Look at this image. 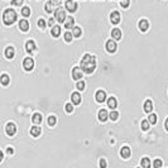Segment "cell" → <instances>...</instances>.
<instances>
[{
  "label": "cell",
  "mask_w": 168,
  "mask_h": 168,
  "mask_svg": "<svg viewBox=\"0 0 168 168\" xmlns=\"http://www.w3.org/2000/svg\"><path fill=\"white\" fill-rule=\"evenodd\" d=\"M80 67H81V70L84 71L85 73L90 75V73H92L96 68V58L91 54H85L81 60Z\"/></svg>",
  "instance_id": "cell-1"
},
{
  "label": "cell",
  "mask_w": 168,
  "mask_h": 168,
  "mask_svg": "<svg viewBox=\"0 0 168 168\" xmlns=\"http://www.w3.org/2000/svg\"><path fill=\"white\" fill-rule=\"evenodd\" d=\"M3 20H4V24L11 25L17 20V13L13 9H7L4 11V14H3Z\"/></svg>",
  "instance_id": "cell-2"
},
{
  "label": "cell",
  "mask_w": 168,
  "mask_h": 168,
  "mask_svg": "<svg viewBox=\"0 0 168 168\" xmlns=\"http://www.w3.org/2000/svg\"><path fill=\"white\" fill-rule=\"evenodd\" d=\"M64 5H66V9L70 13H75V11L77 10V4H76V1H73V0H66Z\"/></svg>",
  "instance_id": "cell-3"
},
{
  "label": "cell",
  "mask_w": 168,
  "mask_h": 168,
  "mask_svg": "<svg viewBox=\"0 0 168 168\" xmlns=\"http://www.w3.org/2000/svg\"><path fill=\"white\" fill-rule=\"evenodd\" d=\"M54 17H56V19H57V22H60V23H63L64 20H66V13H64V10H62V9H57V10L54 11Z\"/></svg>",
  "instance_id": "cell-4"
},
{
  "label": "cell",
  "mask_w": 168,
  "mask_h": 168,
  "mask_svg": "<svg viewBox=\"0 0 168 168\" xmlns=\"http://www.w3.org/2000/svg\"><path fill=\"white\" fill-rule=\"evenodd\" d=\"M23 67H24L25 71H32L34 67V62L31 57H27L24 61H23Z\"/></svg>",
  "instance_id": "cell-5"
},
{
  "label": "cell",
  "mask_w": 168,
  "mask_h": 168,
  "mask_svg": "<svg viewBox=\"0 0 168 168\" xmlns=\"http://www.w3.org/2000/svg\"><path fill=\"white\" fill-rule=\"evenodd\" d=\"M5 131H7V134L9 135V137H13V135L17 133V126H15V124H14V123H9V124H7Z\"/></svg>",
  "instance_id": "cell-6"
},
{
  "label": "cell",
  "mask_w": 168,
  "mask_h": 168,
  "mask_svg": "<svg viewBox=\"0 0 168 168\" xmlns=\"http://www.w3.org/2000/svg\"><path fill=\"white\" fill-rule=\"evenodd\" d=\"M82 72H84V71L81 70V67H75V68L72 70V77L77 81V80L82 77Z\"/></svg>",
  "instance_id": "cell-7"
},
{
  "label": "cell",
  "mask_w": 168,
  "mask_h": 168,
  "mask_svg": "<svg viewBox=\"0 0 168 168\" xmlns=\"http://www.w3.org/2000/svg\"><path fill=\"white\" fill-rule=\"evenodd\" d=\"M116 43L114 42V41H108L106 42V51L110 52V53H114L115 51H116Z\"/></svg>",
  "instance_id": "cell-8"
},
{
  "label": "cell",
  "mask_w": 168,
  "mask_h": 168,
  "mask_svg": "<svg viewBox=\"0 0 168 168\" xmlns=\"http://www.w3.org/2000/svg\"><path fill=\"white\" fill-rule=\"evenodd\" d=\"M63 23H64V28L66 29H72L75 27V19L72 17H67V19Z\"/></svg>",
  "instance_id": "cell-9"
},
{
  "label": "cell",
  "mask_w": 168,
  "mask_h": 168,
  "mask_svg": "<svg viewBox=\"0 0 168 168\" xmlns=\"http://www.w3.org/2000/svg\"><path fill=\"white\" fill-rule=\"evenodd\" d=\"M110 22L113 23V24H119V22H120V14L118 13V11H113V13L110 14Z\"/></svg>",
  "instance_id": "cell-10"
},
{
  "label": "cell",
  "mask_w": 168,
  "mask_h": 168,
  "mask_svg": "<svg viewBox=\"0 0 168 168\" xmlns=\"http://www.w3.org/2000/svg\"><path fill=\"white\" fill-rule=\"evenodd\" d=\"M95 99H96L97 102H104L105 100H106V94H105V91H97Z\"/></svg>",
  "instance_id": "cell-11"
},
{
  "label": "cell",
  "mask_w": 168,
  "mask_h": 168,
  "mask_svg": "<svg viewBox=\"0 0 168 168\" xmlns=\"http://www.w3.org/2000/svg\"><path fill=\"white\" fill-rule=\"evenodd\" d=\"M25 49L28 53H33L35 51V43L33 41H28V42L25 43Z\"/></svg>",
  "instance_id": "cell-12"
},
{
  "label": "cell",
  "mask_w": 168,
  "mask_h": 168,
  "mask_svg": "<svg viewBox=\"0 0 168 168\" xmlns=\"http://www.w3.org/2000/svg\"><path fill=\"white\" fill-rule=\"evenodd\" d=\"M148 28H149L148 20H145V19L140 20V22H139V29H140V31L141 32H147V31H148Z\"/></svg>",
  "instance_id": "cell-13"
},
{
  "label": "cell",
  "mask_w": 168,
  "mask_h": 168,
  "mask_svg": "<svg viewBox=\"0 0 168 168\" xmlns=\"http://www.w3.org/2000/svg\"><path fill=\"white\" fill-rule=\"evenodd\" d=\"M120 155H122L123 158H129L130 157V148H128V147H123L122 150H120Z\"/></svg>",
  "instance_id": "cell-14"
},
{
  "label": "cell",
  "mask_w": 168,
  "mask_h": 168,
  "mask_svg": "<svg viewBox=\"0 0 168 168\" xmlns=\"http://www.w3.org/2000/svg\"><path fill=\"white\" fill-rule=\"evenodd\" d=\"M108 111L105 110V109H101V110L99 111V119H100V122H106L108 120Z\"/></svg>",
  "instance_id": "cell-15"
},
{
  "label": "cell",
  "mask_w": 168,
  "mask_h": 168,
  "mask_svg": "<svg viewBox=\"0 0 168 168\" xmlns=\"http://www.w3.org/2000/svg\"><path fill=\"white\" fill-rule=\"evenodd\" d=\"M19 28H20V31H23V32H27L29 29V23L27 22L25 19H22L19 22Z\"/></svg>",
  "instance_id": "cell-16"
},
{
  "label": "cell",
  "mask_w": 168,
  "mask_h": 168,
  "mask_svg": "<svg viewBox=\"0 0 168 168\" xmlns=\"http://www.w3.org/2000/svg\"><path fill=\"white\" fill-rule=\"evenodd\" d=\"M116 106H118V101H116L115 97H110V99H108V108H110L111 110H114Z\"/></svg>",
  "instance_id": "cell-17"
},
{
  "label": "cell",
  "mask_w": 168,
  "mask_h": 168,
  "mask_svg": "<svg viewBox=\"0 0 168 168\" xmlns=\"http://www.w3.org/2000/svg\"><path fill=\"white\" fill-rule=\"evenodd\" d=\"M71 100H72V102L75 105H78L80 102H81V96H80L78 92H73L72 96H71Z\"/></svg>",
  "instance_id": "cell-18"
},
{
  "label": "cell",
  "mask_w": 168,
  "mask_h": 168,
  "mask_svg": "<svg viewBox=\"0 0 168 168\" xmlns=\"http://www.w3.org/2000/svg\"><path fill=\"white\" fill-rule=\"evenodd\" d=\"M152 110H153V102L150 101V100H147V101L144 102V111H145V113H150Z\"/></svg>",
  "instance_id": "cell-19"
},
{
  "label": "cell",
  "mask_w": 168,
  "mask_h": 168,
  "mask_svg": "<svg viewBox=\"0 0 168 168\" xmlns=\"http://www.w3.org/2000/svg\"><path fill=\"white\" fill-rule=\"evenodd\" d=\"M51 34L53 37H58L61 34V27L60 25H53L52 27V31H51Z\"/></svg>",
  "instance_id": "cell-20"
},
{
  "label": "cell",
  "mask_w": 168,
  "mask_h": 168,
  "mask_svg": "<svg viewBox=\"0 0 168 168\" xmlns=\"http://www.w3.org/2000/svg\"><path fill=\"white\" fill-rule=\"evenodd\" d=\"M0 82H1V85H4V86H8L9 82H10V77H9L7 73H4V75H1V77H0Z\"/></svg>",
  "instance_id": "cell-21"
},
{
  "label": "cell",
  "mask_w": 168,
  "mask_h": 168,
  "mask_svg": "<svg viewBox=\"0 0 168 168\" xmlns=\"http://www.w3.org/2000/svg\"><path fill=\"white\" fill-rule=\"evenodd\" d=\"M111 37H113L114 39L119 41L120 38H122V32H120V29H118V28L113 29V32H111Z\"/></svg>",
  "instance_id": "cell-22"
},
{
  "label": "cell",
  "mask_w": 168,
  "mask_h": 168,
  "mask_svg": "<svg viewBox=\"0 0 168 168\" xmlns=\"http://www.w3.org/2000/svg\"><path fill=\"white\" fill-rule=\"evenodd\" d=\"M5 57L9 58V60H11V58L14 57V48L13 47H8V48L5 49Z\"/></svg>",
  "instance_id": "cell-23"
},
{
  "label": "cell",
  "mask_w": 168,
  "mask_h": 168,
  "mask_svg": "<svg viewBox=\"0 0 168 168\" xmlns=\"http://www.w3.org/2000/svg\"><path fill=\"white\" fill-rule=\"evenodd\" d=\"M41 128L39 126H33V128L31 129V135H33V137H39L41 135Z\"/></svg>",
  "instance_id": "cell-24"
},
{
  "label": "cell",
  "mask_w": 168,
  "mask_h": 168,
  "mask_svg": "<svg viewBox=\"0 0 168 168\" xmlns=\"http://www.w3.org/2000/svg\"><path fill=\"white\" fill-rule=\"evenodd\" d=\"M54 7H56V5L53 4V1H48V3L46 4V7H44V9H46L47 13H52L53 9H54Z\"/></svg>",
  "instance_id": "cell-25"
},
{
  "label": "cell",
  "mask_w": 168,
  "mask_h": 168,
  "mask_svg": "<svg viewBox=\"0 0 168 168\" xmlns=\"http://www.w3.org/2000/svg\"><path fill=\"white\" fill-rule=\"evenodd\" d=\"M73 32H72V35L73 37H80V35H81V33H82V31H81V28H80V27H73Z\"/></svg>",
  "instance_id": "cell-26"
},
{
  "label": "cell",
  "mask_w": 168,
  "mask_h": 168,
  "mask_svg": "<svg viewBox=\"0 0 168 168\" xmlns=\"http://www.w3.org/2000/svg\"><path fill=\"white\" fill-rule=\"evenodd\" d=\"M32 120H33L34 124H39L41 122H42V115L41 114H34L33 118H32Z\"/></svg>",
  "instance_id": "cell-27"
},
{
  "label": "cell",
  "mask_w": 168,
  "mask_h": 168,
  "mask_svg": "<svg viewBox=\"0 0 168 168\" xmlns=\"http://www.w3.org/2000/svg\"><path fill=\"white\" fill-rule=\"evenodd\" d=\"M141 167H144V168H149L150 167V161H149V158H143L141 159Z\"/></svg>",
  "instance_id": "cell-28"
},
{
  "label": "cell",
  "mask_w": 168,
  "mask_h": 168,
  "mask_svg": "<svg viewBox=\"0 0 168 168\" xmlns=\"http://www.w3.org/2000/svg\"><path fill=\"white\" fill-rule=\"evenodd\" d=\"M29 14H31V9L28 7H24L22 9V15L23 17H29Z\"/></svg>",
  "instance_id": "cell-29"
},
{
  "label": "cell",
  "mask_w": 168,
  "mask_h": 168,
  "mask_svg": "<svg viewBox=\"0 0 168 168\" xmlns=\"http://www.w3.org/2000/svg\"><path fill=\"white\" fill-rule=\"evenodd\" d=\"M148 122H149L150 124H155V123H157V115L150 114L149 118H148Z\"/></svg>",
  "instance_id": "cell-30"
},
{
  "label": "cell",
  "mask_w": 168,
  "mask_h": 168,
  "mask_svg": "<svg viewBox=\"0 0 168 168\" xmlns=\"http://www.w3.org/2000/svg\"><path fill=\"white\" fill-rule=\"evenodd\" d=\"M109 118H110L111 120H114V122H115V120H118V118H119V114H118L116 111H111V113L109 114Z\"/></svg>",
  "instance_id": "cell-31"
},
{
  "label": "cell",
  "mask_w": 168,
  "mask_h": 168,
  "mask_svg": "<svg viewBox=\"0 0 168 168\" xmlns=\"http://www.w3.org/2000/svg\"><path fill=\"white\" fill-rule=\"evenodd\" d=\"M72 38H73L72 33H70V32H66V33H64V41H66V42H71Z\"/></svg>",
  "instance_id": "cell-32"
},
{
  "label": "cell",
  "mask_w": 168,
  "mask_h": 168,
  "mask_svg": "<svg viewBox=\"0 0 168 168\" xmlns=\"http://www.w3.org/2000/svg\"><path fill=\"white\" fill-rule=\"evenodd\" d=\"M141 129H143V130H148L149 129V122L148 120H143V122H141Z\"/></svg>",
  "instance_id": "cell-33"
},
{
  "label": "cell",
  "mask_w": 168,
  "mask_h": 168,
  "mask_svg": "<svg viewBox=\"0 0 168 168\" xmlns=\"http://www.w3.org/2000/svg\"><path fill=\"white\" fill-rule=\"evenodd\" d=\"M56 123H57V119H56L54 116H49V118H48V124H49L51 126H53Z\"/></svg>",
  "instance_id": "cell-34"
},
{
  "label": "cell",
  "mask_w": 168,
  "mask_h": 168,
  "mask_svg": "<svg viewBox=\"0 0 168 168\" xmlns=\"http://www.w3.org/2000/svg\"><path fill=\"white\" fill-rule=\"evenodd\" d=\"M64 109H66L67 113H72V111H73V105L72 104H66Z\"/></svg>",
  "instance_id": "cell-35"
},
{
  "label": "cell",
  "mask_w": 168,
  "mask_h": 168,
  "mask_svg": "<svg viewBox=\"0 0 168 168\" xmlns=\"http://www.w3.org/2000/svg\"><path fill=\"white\" fill-rule=\"evenodd\" d=\"M84 88H85V82H84V81H78V82H77V90L82 91Z\"/></svg>",
  "instance_id": "cell-36"
},
{
  "label": "cell",
  "mask_w": 168,
  "mask_h": 168,
  "mask_svg": "<svg viewBox=\"0 0 168 168\" xmlns=\"http://www.w3.org/2000/svg\"><path fill=\"white\" fill-rule=\"evenodd\" d=\"M120 4H122L123 8H128L129 4H130V0H122V1H120Z\"/></svg>",
  "instance_id": "cell-37"
},
{
  "label": "cell",
  "mask_w": 168,
  "mask_h": 168,
  "mask_svg": "<svg viewBox=\"0 0 168 168\" xmlns=\"http://www.w3.org/2000/svg\"><path fill=\"white\" fill-rule=\"evenodd\" d=\"M153 166H154L155 168L162 167V161H161V159H155V161H154V163H153Z\"/></svg>",
  "instance_id": "cell-38"
},
{
  "label": "cell",
  "mask_w": 168,
  "mask_h": 168,
  "mask_svg": "<svg viewBox=\"0 0 168 168\" xmlns=\"http://www.w3.org/2000/svg\"><path fill=\"white\" fill-rule=\"evenodd\" d=\"M38 27H39V28H44V27H46V22H44L43 19H39L38 20Z\"/></svg>",
  "instance_id": "cell-39"
},
{
  "label": "cell",
  "mask_w": 168,
  "mask_h": 168,
  "mask_svg": "<svg viewBox=\"0 0 168 168\" xmlns=\"http://www.w3.org/2000/svg\"><path fill=\"white\" fill-rule=\"evenodd\" d=\"M11 3H13V5H17V7H19V5L23 4V0H11Z\"/></svg>",
  "instance_id": "cell-40"
},
{
  "label": "cell",
  "mask_w": 168,
  "mask_h": 168,
  "mask_svg": "<svg viewBox=\"0 0 168 168\" xmlns=\"http://www.w3.org/2000/svg\"><path fill=\"white\" fill-rule=\"evenodd\" d=\"M100 166H101L102 168L106 167V161H105V159H101V161H100Z\"/></svg>",
  "instance_id": "cell-41"
},
{
  "label": "cell",
  "mask_w": 168,
  "mask_h": 168,
  "mask_svg": "<svg viewBox=\"0 0 168 168\" xmlns=\"http://www.w3.org/2000/svg\"><path fill=\"white\" fill-rule=\"evenodd\" d=\"M52 1H53V4L57 5V7H58V5H60L61 3H62V0H52Z\"/></svg>",
  "instance_id": "cell-42"
},
{
  "label": "cell",
  "mask_w": 168,
  "mask_h": 168,
  "mask_svg": "<svg viewBox=\"0 0 168 168\" xmlns=\"http://www.w3.org/2000/svg\"><path fill=\"white\" fill-rule=\"evenodd\" d=\"M7 153H8V154H13V153H14V149H13V148H10V147H9V148L7 149Z\"/></svg>",
  "instance_id": "cell-43"
},
{
  "label": "cell",
  "mask_w": 168,
  "mask_h": 168,
  "mask_svg": "<svg viewBox=\"0 0 168 168\" xmlns=\"http://www.w3.org/2000/svg\"><path fill=\"white\" fill-rule=\"evenodd\" d=\"M53 24H54V19L53 18H51V19L48 20V25H51V27H53Z\"/></svg>",
  "instance_id": "cell-44"
},
{
  "label": "cell",
  "mask_w": 168,
  "mask_h": 168,
  "mask_svg": "<svg viewBox=\"0 0 168 168\" xmlns=\"http://www.w3.org/2000/svg\"><path fill=\"white\" fill-rule=\"evenodd\" d=\"M164 128H166V130L168 131V119L166 120V123H164Z\"/></svg>",
  "instance_id": "cell-45"
},
{
  "label": "cell",
  "mask_w": 168,
  "mask_h": 168,
  "mask_svg": "<svg viewBox=\"0 0 168 168\" xmlns=\"http://www.w3.org/2000/svg\"><path fill=\"white\" fill-rule=\"evenodd\" d=\"M1 161H3V152L0 150V162H1Z\"/></svg>",
  "instance_id": "cell-46"
}]
</instances>
